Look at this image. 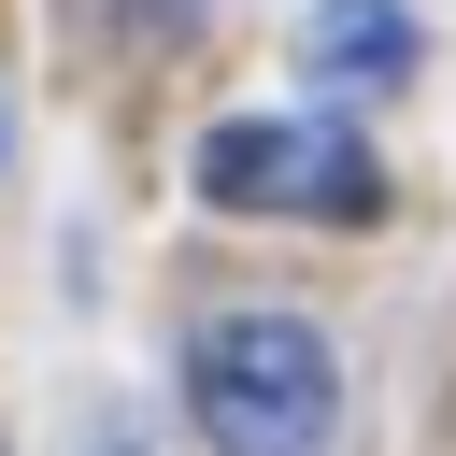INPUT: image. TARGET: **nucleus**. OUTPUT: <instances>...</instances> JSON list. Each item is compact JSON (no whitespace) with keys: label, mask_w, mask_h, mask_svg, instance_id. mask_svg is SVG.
<instances>
[{"label":"nucleus","mask_w":456,"mask_h":456,"mask_svg":"<svg viewBox=\"0 0 456 456\" xmlns=\"http://www.w3.org/2000/svg\"><path fill=\"white\" fill-rule=\"evenodd\" d=\"M185 399H200V442L214 456H328L342 356H328L314 314H214L200 356H185Z\"/></svg>","instance_id":"nucleus-1"},{"label":"nucleus","mask_w":456,"mask_h":456,"mask_svg":"<svg viewBox=\"0 0 456 456\" xmlns=\"http://www.w3.org/2000/svg\"><path fill=\"white\" fill-rule=\"evenodd\" d=\"M200 200H228V214H314V228H370L385 171H370V142H356L342 114H228V128L200 142Z\"/></svg>","instance_id":"nucleus-2"},{"label":"nucleus","mask_w":456,"mask_h":456,"mask_svg":"<svg viewBox=\"0 0 456 456\" xmlns=\"http://www.w3.org/2000/svg\"><path fill=\"white\" fill-rule=\"evenodd\" d=\"M314 71L399 86V71H413V14H399V0H314Z\"/></svg>","instance_id":"nucleus-3"},{"label":"nucleus","mask_w":456,"mask_h":456,"mask_svg":"<svg viewBox=\"0 0 456 456\" xmlns=\"http://www.w3.org/2000/svg\"><path fill=\"white\" fill-rule=\"evenodd\" d=\"M128 28H142V43H157V28H185V0H128Z\"/></svg>","instance_id":"nucleus-4"},{"label":"nucleus","mask_w":456,"mask_h":456,"mask_svg":"<svg viewBox=\"0 0 456 456\" xmlns=\"http://www.w3.org/2000/svg\"><path fill=\"white\" fill-rule=\"evenodd\" d=\"M100 456H128V442H100Z\"/></svg>","instance_id":"nucleus-5"}]
</instances>
